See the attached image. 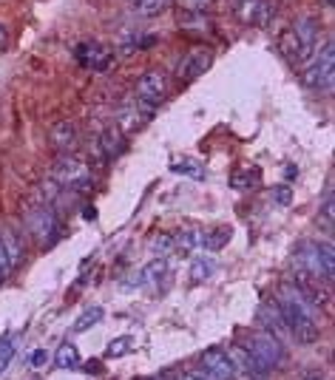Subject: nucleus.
Wrapping results in <instances>:
<instances>
[{
    "label": "nucleus",
    "instance_id": "nucleus-1",
    "mask_svg": "<svg viewBox=\"0 0 335 380\" xmlns=\"http://www.w3.org/2000/svg\"><path fill=\"white\" fill-rule=\"evenodd\" d=\"M276 303H279V313H282L284 327L293 332V338L298 343H315L321 338V327H318L313 310L307 307V301L298 295V289L293 284H284L282 287Z\"/></svg>",
    "mask_w": 335,
    "mask_h": 380
},
{
    "label": "nucleus",
    "instance_id": "nucleus-2",
    "mask_svg": "<svg viewBox=\"0 0 335 380\" xmlns=\"http://www.w3.org/2000/svg\"><path fill=\"white\" fill-rule=\"evenodd\" d=\"M51 179H54L57 185H65V188L77 190V193H86V190L91 188V171H88V165H86L80 157H74V154H63V157L54 162Z\"/></svg>",
    "mask_w": 335,
    "mask_h": 380
},
{
    "label": "nucleus",
    "instance_id": "nucleus-3",
    "mask_svg": "<svg viewBox=\"0 0 335 380\" xmlns=\"http://www.w3.org/2000/svg\"><path fill=\"white\" fill-rule=\"evenodd\" d=\"M332 77H335V46L332 40H327L324 51L321 54H313V60L307 63L304 68V86L307 89H329L332 86Z\"/></svg>",
    "mask_w": 335,
    "mask_h": 380
},
{
    "label": "nucleus",
    "instance_id": "nucleus-4",
    "mask_svg": "<svg viewBox=\"0 0 335 380\" xmlns=\"http://www.w3.org/2000/svg\"><path fill=\"white\" fill-rule=\"evenodd\" d=\"M264 369H276L282 360H284V349H282V341L267 332V329H256L250 335V349H247Z\"/></svg>",
    "mask_w": 335,
    "mask_h": 380
},
{
    "label": "nucleus",
    "instance_id": "nucleus-5",
    "mask_svg": "<svg viewBox=\"0 0 335 380\" xmlns=\"http://www.w3.org/2000/svg\"><path fill=\"white\" fill-rule=\"evenodd\" d=\"M168 94V80L165 74L151 68L140 77V86H137V108H145V114H151Z\"/></svg>",
    "mask_w": 335,
    "mask_h": 380
},
{
    "label": "nucleus",
    "instance_id": "nucleus-6",
    "mask_svg": "<svg viewBox=\"0 0 335 380\" xmlns=\"http://www.w3.org/2000/svg\"><path fill=\"white\" fill-rule=\"evenodd\" d=\"M26 230L46 247L54 242L57 230H60V224H57V213L51 204H43V207H32L26 213Z\"/></svg>",
    "mask_w": 335,
    "mask_h": 380
},
{
    "label": "nucleus",
    "instance_id": "nucleus-7",
    "mask_svg": "<svg viewBox=\"0 0 335 380\" xmlns=\"http://www.w3.org/2000/svg\"><path fill=\"white\" fill-rule=\"evenodd\" d=\"M293 40H296V63H310L313 54L318 51V23L313 18H301L293 29Z\"/></svg>",
    "mask_w": 335,
    "mask_h": 380
},
{
    "label": "nucleus",
    "instance_id": "nucleus-8",
    "mask_svg": "<svg viewBox=\"0 0 335 380\" xmlns=\"http://www.w3.org/2000/svg\"><path fill=\"white\" fill-rule=\"evenodd\" d=\"M202 372L208 380H236V369H233V360L228 358V352L222 349H205L202 352Z\"/></svg>",
    "mask_w": 335,
    "mask_h": 380
},
{
    "label": "nucleus",
    "instance_id": "nucleus-9",
    "mask_svg": "<svg viewBox=\"0 0 335 380\" xmlns=\"http://www.w3.org/2000/svg\"><path fill=\"white\" fill-rule=\"evenodd\" d=\"M48 142L57 154H74V148L80 142V133H77V125L74 122H57L51 131H48Z\"/></svg>",
    "mask_w": 335,
    "mask_h": 380
},
{
    "label": "nucleus",
    "instance_id": "nucleus-10",
    "mask_svg": "<svg viewBox=\"0 0 335 380\" xmlns=\"http://www.w3.org/2000/svg\"><path fill=\"white\" fill-rule=\"evenodd\" d=\"M230 360H233V369H236V377L242 374L244 380H267V369L247 352V349H230V355H228Z\"/></svg>",
    "mask_w": 335,
    "mask_h": 380
},
{
    "label": "nucleus",
    "instance_id": "nucleus-11",
    "mask_svg": "<svg viewBox=\"0 0 335 380\" xmlns=\"http://www.w3.org/2000/svg\"><path fill=\"white\" fill-rule=\"evenodd\" d=\"M211 65H214V51L211 48H193L185 57L182 68H179V77L182 80H196V77H202Z\"/></svg>",
    "mask_w": 335,
    "mask_h": 380
},
{
    "label": "nucleus",
    "instance_id": "nucleus-12",
    "mask_svg": "<svg viewBox=\"0 0 335 380\" xmlns=\"http://www.w3.org/2000/svg\"><path fill=\"white\" fill-rule=\"evenodd\" d=\"M165 273H168V258L162 256V258H154L151 264H145L143 270H137L131 278H128V284H122V289H133V287H145V284H157V281H162L165 278Z\"/></svg>",
    "mask_w": 335,
    "mask_h": 380
},
{
    "label": "nucleus",
    "instance_id": "nucleus-13",
    "mask_svg": "<svg viewBox=\"0 0 335 380\" xmlns=\"http://www.w3.org/2000/svg\"><path fill=\"white\" fill-rule=\"evenodd\" d=\"M239 18L247 26H267L273 18V9L267 0H239Z\"/></svg>",
    "mask_w": 335,
    "mask_h": 380
},
{
    "label": "nucleus",
    "instance_id": "nucleus-14",
    "mask_svg": "<svg viewBox=\"0 0 335 380\" xmlns=\"http://www.w3.org/2000/svg\"><path fill=\"white\" fill-rule=\"evenodd\" d=\"M77 60H80L83 65H88V68L103 71V68L111 63V54H108L100 43H80V46H77Z\"/></svg>",
    "mask_w": 335,
    "mask_h": 380
},
{
    "label": "nucleus",
    "instance_id": "nucleus-15",
    "mask_svg": "<svg viewBox=\"0 0 335 380\" xmlns=\"http://www.w3.org/2000/svg\"><path fill=\"white\" fill-rule=\"evenodd\" d=\"M214 273H216V258H214V253H202V256H196V258L190 261V281H196V284L208 281Z\"/></svg>",
    "mask_w": 335,
    "mask_h": 380
},
{
    "label": "nucleus",
    "instance_id": "nucleus-16",
    "mask_svg": "<svg viewBox=\"0 0 335 380\" xmlns=\"http://www.w3.org/2000/svg\"><path fill=\"white\" fill-rule=\"evenodd\" d=\"M97 145H100V150L105 154V159H114V157H119V154H122V148H125V136H122V131H119V128H108Z\"/></svg>",
    "mask_w": 335,
    "mask_h": 380
},
{
    "label": "nucleus",
    "instance_id": "nucleus-17",
    "mask_svg": "<svg viewBox=\"0 0 335 380\" xmlns=\"http://www.w3.org/2000/svg\"><path fill=\"white\" fill-rule=\"evenodd\" d=\"M258 182H261L258 168H239L236 173H230V188L233 190H247V188H256Z\"/></svg>",
    "mask_w": 335,
    "mask_h": 380
},
{
    "label": "nucleus",
    "instance_id": "nucleus-18",
    "mask_svg": "<svg viewBox=\"0 0 335 380\" xmlns=\"http://www.w3.org/2000/svg\"><path fill=\"white\" fill-rule=\"evenodd\" d=\"M0 239H4V247H6V253H9V258H12V267H15V264L23 258V253H26L23 236L15 233V230H4V233H0Z\"/></svg>",
    "mask_w": 335,
    "mask_h": 380
},
{
    "label": "nucleus",
    "instance_id": "nucleus-19",
    "mask_svg": "<svg viewBox=\"0 0 335 380\" xmlns=\"http://www.w3.org/2000/svg\"><path fill=\"white\" fill-rule=\"evenodd\" d=\"M230 236H233L230 227H216V230H211V233H202V247L208 253H216L230 242Z\"/></svg>",
    "mask_w": 335,
    "mask_h": 380
},
{
    "label": "nucleus",
    "instance_id": "nucleus-20",
    "mask_svg": "<svg viewBox=\"0 0 335 380\" xmlns=\"http://www.w3.org/2000/svg\"><path fill=\"white\" fill-rule=\"evenodd\" d=\"M261 324L267 327V332H284V321H282V313H279V303H264L261 307Z\"/></svg>",
    "mask_w": 335,
    "mask_h": 380
},
{
    "label": "nucleus",
    "instance_id": "nucleus-21",
    "mask_svg": "<svg viewBox=\"0 0 335 380\" xmlns=\"http://www.w3.org/2000/svg\"><path fill=\"white\" fill-rule=\"evenodd\" d=\"M171 171L179 173V176H190V179H196V182L205 179V168H202V162H196V159H176V162L171 165Z\"/></svg>",
    "mask_w": 335,
    "mask_h": 380
},
{
    "label": "nucleus",
    "instance_id": "nucleus-22",
    "mask_svg": "<svg viewBox=\"0 0 335 380\" xmlns=\"http://www.w3.org/2000/svg\"><path fill=\"white\" fill-rule=\"evenodd\" d=\"M57 366L60 369H74L77 363H80V352H77V346L74 343H63L60 349H57Z\"/></svg>",
    "mask_w": 335,
    "mask_h": 380
},
{
    "label": "nucleus",
    "instance_id": "nucleus-23",
    "mask_svg": "<svg viewBox=\"0 0 335 380\" xmlns=\"http://www.w3.org/2000/svg\"><path fill=\"white\" fill-rule=\"evenodd\" d=\"M145 117H148V114H143L140 108L125 111V114L119 117V125H117V128H119L122 133H131V131H137V128H143V125H145Z\"/></svg>",
    "mask_w": 335,
    "mask_h": 380
},
{
    "label": "nucleus",
    "instance_id": "nucleus-24",
    "mask_svg": "<svg viewBox=\"0 0 335 380\" xmlns=\"http://www.w3.org/2000/svg\"><path fill=\"white\" fill-rule=\"evenodd\" d=\"M103 315H105V310H103V307H88V310L74 321V332H88L94 324H100V321H103Z\"/></svg>",
    "mask_w": 335,
    "mask_h": 380
},
{
    "label": "nucleus",
    "instance_id": "nucleus-25",
    "mask_svg": "<svg viewBox=\"0 0 335 380\" xmlns=\"http://www.w3.org/2000/svg\"><path fill=\"white\" fill-rule=\"evenodd\" d=\"M168 4L171 0H137V15L140 18H157V15H162L165 9H168Z\"/></svg>",
    "mask_w": 335,
    "mask_h": 380
},
{
    "label": "nucleus",
    "instance_id": "nucleus-26",
    "mask_svg": "<svg viewBox=\"0 0 335 380\" xmlns=\"http://www.w3.org/2000/svg\"><path fill=\"white\" fill-rule=\"evenodd\" d=\"M173 244H176V247H182V250H193V247L202 244V233L193 230V227H190V230H182V233L173 239Z\"/></svg>",
    "mask_w": 335,
    "mask_h": 380
},
{
    "label": "nucleus",
    "instance_id": "nucleus-27",
    "mask_svg": "<svg viewBox=\"0 0 335 380\" xmlns=\"http://www.w3.org/2000/svg\"><path fill=\"white\" fill-rule=\"evenodd\" d=\"M131 338H117V341H111L108 343V349H105V358H122L128 349H131Z\"/></svg>",
    "mask_w": 335,
    "mask_h": 380
},
{
    "label": "nucleus",
    "instance_id": "nucleus-28",
    "mask_svg": "<svg viewBox=\"0 0 335 380\" xmlns=\"http://www.w3.org/2000/svg\"><path fill=\"white\" fill-rule=\"evenodd\" d=\"M318 253H321V261H324V267H327V273L332 275V273H335V253H332V244H329V242H324V244H318Z\"/></svg>",
    "mask_w": 335,
    "mask_h": 380
},
{
    "label": "nucleus",
    "instance_id": "nucleus-29",
    "mask_svg": "<svg viewBox=\"0 0 335 380\" xmlns=\"http://www.w3.org/2000/svg\"><path fill=\"white\" fill-rule=\"evenodd\" d=\"M273 202H276V204H282V207H287V204L293 202V190H290V185H279V188H273Z\"/></svg>",
    "mask_w": 335,
    "mask_h": 380
},
{
    "label": "nucleus",
    "instance_id": "nucleus-30",
    "mask_svg": "<svg viewBox=\"0 0 335 380\" xmlns=\"http://www.w3.org/2000/svg\"><path fill=\"white\" fill-rule=\"evenodd\" d=\"M9 273H12V258H9L6 247H4V239H0V281H4Z\"/></svg>",
    "mask_w": 335,
    "mask_h": 380
},
{
    "label": "nucleus",
    "instance_id": "nucleus-31",
    "mask_svg": "<svg viewBox=\"0 0 335 380\" xmlns=\"http://www.w3.org/2000/svg\"><path fill=\"white\" fill-rule=\"evenodd\" d=\"M12 355H15V346L6 341L4 346H0V374L6 372V366H9V360H12Z\"/></svg>",
    "mask_w": 335,
    "mask_h": 380
},
{
    "label": "nucleus",
    "instance_id": "nucleus-32",
    "mask_svg": "<svg viewBox=\"0 0 335 380\" xmlns=\"http://www.w3.org/2000/svg\"><path fill=\"white\" fill-rule=\"evenodd\" d=\"M321 216H324V227H327V233H329V230H332V193H327Z\"/></svg>",
    "mask_w": 335,
    "mask_h": 380
},
{
    "label": "nucleus",
    "instance_id": "nucleus-33",
    "mask_svg": "<svg viewBox=\"0 0 335 380\" xmlns=\"http://www.w3.org/2000/svg\"><path fill=\"white\" fill-rule=\"evenodd\" d=\"M179 4H182L188 12H199V9H202V6L208 4V0H179Z\"/></svg>",
    "mask_w": 335,
    "mask_h": 380
},
{
    "label": "nucleus",
    "instance_id": "nucleus-34",
    "mask_svg": "<svg viewBox=\"0 0 335 380\" xmlns=\"http://www.w3.org/2000/svg\"><path fill=\"white\" fill-rule=\"evenodd\" d=\"M6 46H9V29H6V23H0V54L6 51Z\"/></svg>",
    "mask_w": 335,
    "mask_h": 380
},
{
    "label": "nucleus",
    "instance_id": "nucleus-35",
    "mask_svg": "<svg viewBox=\"0 0 335 380\" xmlns=\"http://www.w3.org/2000/svg\"><path fill=\"white\" fill-rule=\"evenodd\" d=\"M176 380H208L202 372H199V369H193V372H182Z\"/></svg>",
    "mask_w": 335,
    "mask_h": 380
},
{
    "label": "nucleus",
    "instance_id": "nucleus-36",
    "mask_svg": "<svg viewBox=\"0 0 335 380\" xmlns=\"http://www.w3.org/2000/svg\"><path fill=\"white\" fill-rule=\"evenodd\" d=\"M171 244H173V239H171V236H162V239L154 242V250H168Z\"/></svg>",
    "mask_w": 335,
    "mask_h": 380
},
{
    "label": "nucleus",
    "instance_id": "nucleus-37",
    "mask_svg": "<svg viewBox=\"0 0 335 380\" xmlns=\"http://www.w3.org/2000/svg\"><path fill=\"white\" fill-rule=\"evenodd\" d=\"M46 358H48V355H46L43 349H37V352L32 355V363H34V366H43V363H46Z\"/></svg>",
    "mask_w": 335,
    "mask_h": 380
},
{
    "label": "nucleus",
    "instance_id": "nucleus-38",
    "mask_svg": "<svg viewBox=\"0 0 335 380\" xmlns=\"http://www.w3.org/2000/svg\"><path fill=\"white\" fill-rule=\"evenodd\" d=\"M100 369H103V363H100V360H88V363H86V372H88V374H97Z\"/></svg>",
    "mask_w": 335,
    "mask_h": 380
},
{
    "label": "nucleus",
    "instance_id": "nucleus-39",
    "mask_svg": "<svg viewBox=\"0 0 335 380\" xmlns=\"http://www.w3.org/2000/svg\"><path fill=\"white\" fill-rule=\"evenodd\" d=\"M94 216H97V210H94V207H86V210H83V218H86V221H91Z\"/></svg>",
    "mask_w": 335,
    "mask_h": 380
},
{
    "label": "nucleus",
    "instance_id": "nucleus-40",
    "mask_svg": "<svg viewBox=\"0 0 335 380\" xmlns=\"http://www.w3.org/2000/svg\"><path fill=\"white\" fill-rule=\"evenodd\" d=\"M335 6V0H324V9H332Z\"/></svg>",
    "mask_w": 335,
    "mask_h": 380
},
{
    "label": "nucleus",
    "instance_id": "nucleus-41",
    "mask_svg": "<svg viewBox=\"0 0 335 380\" xmlns=\"http://www.w3.org/2000/svg\"><path fill=\"white\" fill-rule=\"evenodd\" d=\"M307 380H321V377H315V374H310V377H307Z\"/></svg>",
    "mask_w": 335,
    "mask_h": 380
}]
</instances>
